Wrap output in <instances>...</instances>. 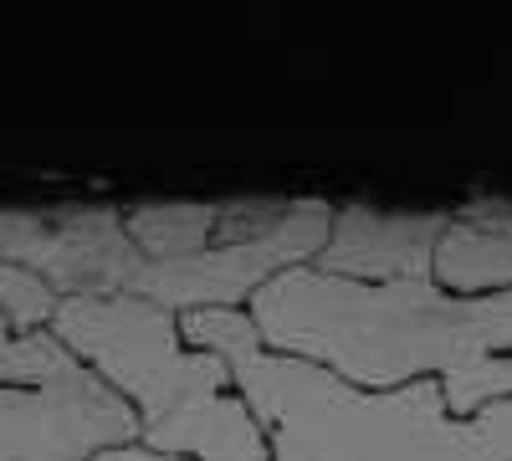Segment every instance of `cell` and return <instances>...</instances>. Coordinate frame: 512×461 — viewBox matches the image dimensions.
<instances>
[{"label":"cell","instance_id":"obj_1","mask_svg":"<svg viewBox=\"0 0 512 461\" xmlns=\"http://www.w3.org/2000/svg\"><path fill=\"white\" fill-rule=\"evenodd\" d=\"M246 313L272 354L328 369L354 390L379 395L436 380L456 415L512 400V292L456 298L431 277L349 282L292 267Z\"/></svg>","mask_w":512,"mask_h":461},{"label":"cell","instance_id":"obj_2","mask_svg":"<svg viewBox=\"0 0 512 461\" xmlns=\"http://www.w3.org/2000/svg\"><path fill=\"white\" fill-rule=\"evenodd\" d=\"M185 344L221 354L272 461H512V400L456 415L436 380L405 390H354L328 369L272 354L251 313H190Z\"/></svg>","mask_w":512,"mask_h":461},{"label":"cell","instance_id":"obj_3","mask_svg":"<svg viewBox=\"0 0 512 461\" xmlns=\"http://www.w3.org/2000/svg\"><path fill=\"white\" fill-rule=\"evenodd\" d=\"M139 415V446L169 461H272L221 354L190 349L175 313L139 298H72L52 323Z\"/></svg>","mask_w":512,"mask_h":461},{"label":"cell","instance_id":"obj_4","mask_svg":"<svg viewBox=\"0 0 512 461\" xmlns=\"http://www.w3.org/2000/svg\"><path fill=\"white\" fill-rule=\"evenodd\" d=\"M139 446V415L57 328L0 313V461H98Z\"/></svg>","mask_w":512,"mask_h":461},{"label":"cell","instance_id":"obj_5","mask_svg":"<svg viewBox=\"0 0 512 461\" xmlns=\"http://www.w3.org/2000/svg\"><path fill=\"white\" fill-rule=\"evenodd\" d=\"M0 257L36 272L62 303L139 298V282H144V251L128 236L123 205L0 211Z\"/></svg>","mask_w":512,"mask_h":461},{"label":"cell","instance_id":"obj_6","mask_svg":"<svg viewBox=\"0 0 512 461\" xmlns=\"http://www.w3.org/2000/svg\"><path fill=\"white\" fill-rule=\"evenodd\" d=\"M292 216V200H149L128 205V236L144 251L139 303L185 318L190 267L210 251H231L272 236Z\"/></svg>","mask_w":512,"mask_h":461},{"label":"cell","instance_id":"obj_7","mask_svg":"<svg viewBox=\"0 0 512 461\" xmlns=\"http://www.w3.org/2000/svg\"><path fill=\"white\" fill-rule=\"evenodd\" d=\"M446 211H374V205H344L333 211V231L318 272L349 282H415L431 277L436 241L446 231Z\"/></svg>","mask_w":512,"mask_h":461},{"label":"cell","instance_id":"obj_8","mask_svg":"<svg viewBox=\"0 0 512 461\" xmlns=\"http://www.w3.org/2000/svg\"><path fill=\"white\" fill-rule=\"evenodd\" d=\"M431 282L456 298H502L512 292V205H466L446 221Z\"/></svg>","mask_w":512,"mask_h":461},{"label":"cell","instance_id":"obj_9","mask_svg":"<svg viewBox=\"0 0 512 461\" xmlns=\"http://www.w3.org/2000/svg\"><path fill=\"white\" fill-rule=\"evenodd\" d=\"M57 308H62V298L36 272L0 257V313H6L16 328H52Z\"/></svg>","mask_w":512,"mask_h":461},{"label":"cell","instance_id":"obj_10","mask_svg":"<svg viewBox=\"0 0 512 461\" xmlns=\"http://www.w3.org/2000/svg\"><path fill=\"white\" fill-rule=\"evenodd\" d=\"M98 461H169V456H154V451H144V446H123V451H108V456H98Z\"/></svg>","mask_w":512,"mask_h":461}]
</instances>
